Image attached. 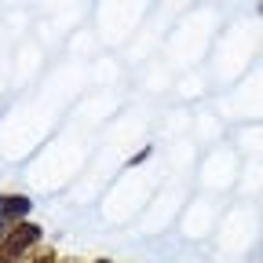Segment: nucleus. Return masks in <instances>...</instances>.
Here are the masks:
<instances>
[{
	"instance_id": "f03ea898",
	"label": "nucleus",
	"mask_w": 263,
	"mask_h": 263,
	"mask_svg": "<svg viewBox=\"0 0 263 263\" xmlns=\"http://www.w3.org/2000/svg\"><path fill=\"white\" fill-rule=\"evenodd\" d=\"M29 212V197H15V194H8V197H0V219H8V223H18L22 216Z\"/></svg>"
},
{
	"instance_id": "f257e3e1",
	"label": "nucleus",
	"mask_w": 263,
	"mask_h": 263,
	"mask_svg": "<svg viewBox=\"0 0 263 263\" xmlns=\"http://www.w3.org/2000/svg\"><path fill=\"white\" fill-rule=\"evenodd\" d=\"M41 241V227H33V223H15V230L0 241V263H11V259H18L29 245H37Z\"/></svg>"
}]
</instances>
